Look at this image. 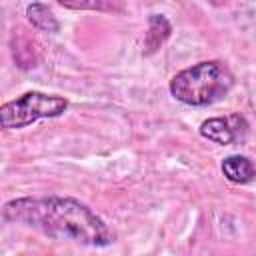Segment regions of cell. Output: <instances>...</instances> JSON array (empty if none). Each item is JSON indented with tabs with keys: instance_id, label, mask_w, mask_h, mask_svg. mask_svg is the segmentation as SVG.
Instances as JSON below:
<instances>
[{
	"instance_id": "6da1fadb",
	"label": "cell",
	"mask_w": 256,
	"mask_h": 256,
	"mask_svg": "<svg viewBox=\"0 0 256 256\" xmlns=\"http://www.w3.org/2000/svg\"><path fill=\"white\" fill-rule=\"evenodd\" d=\"M2 218L54 240H70L82 246H108L114 242L108 224L90 206L72 196L14 198L4 204Z\"/></svg>"
},
{
	"instance_id": "8992f818",
	"label": "cell",
	"mask_w": 256,
	"mask_h": 256,
	"mask_svg": "<svg viewBox=\"0 0 256 256\" xmlns=\"http://www.w3.org/2000/svg\"><path fill=\"white\" fill-rule=\"evenodd\" d=\"M222 174L232 182V184H248L254 178V164L250 158L240 156V154H230L222 160L220 164Z\"/></svg>"
},
{
	"instance_id": "7a4b0ae2",
	"label": "cell",
	"mask_w": 256,
	"mask_h": 256,
	"mask_svg": "<svg viewBox=\"0 0 256 256\" xmlns=\"http://www.w3.org/2000/svg\"><path fill=\"white\" fill-rule=\"evenodd\" d=\"M234 84L230 68L220 60L198 62L170 80V94L186 106H208L222 100Z\"/></svg>"
},
{
	"instance_id": "277c9868",
	"label": "cell",
	"mask_w": 256,
	"mask_h": 256,
	"mask_svg": "<svg viewBox=\"0 0 256 256\" xmlns=\"http://www.w3.org/2000/svg\"><path fill=\"white\" fill-rule=\"evenodd\" d=\"M200 136L210 140V142H216V144H222V146H228V144H234L238 140H242L248 132V122L244 116L240 114H230V116H216V118H208L200 124L198 128Z\"/></svg>"
},
{
	"instance_id": "ba28073f",
	"label": "cell",
	"mask_w": 256,
	"mask_h": 256,
	"mask_svg": "<svg viewBox=\"0 0 256 256\" xmlns=\"http://www.w3.org/2000/svg\"><path fill=\"white\" fill-rule=\"evenodd\" d=\"M56 2L70 10H104L106 8L102 0H56Z\"/></svg>"
},
{
	"instance_id": "52a82bcc",
	"label": "cell",
	"mask_w": 256,
	"mask_h": 256,
	"mask_svg": "<svg viewBox=\"0 0 256 256\" xmlns=\"http://www.w3.org/2000/svg\"><path fill=\"white\" fill-rule=\"evenodd\" d=\"M26 18L28 22L36 28V30H42V32H58L60 30V22L56 20V16L52 14V10L42 4V2H32L26 6Z\"/></svg>"
},
{
	"instance_id": "5b68a950",
	"label": "cell",
	"mask_w": 256,
	"mask_h": 256,
	"mask_svg": "<svg viewBox=\"0 0 256 256\" xmlns=\"http://www.w3.org/2000/svg\"><path fill=\"white\" fill-rule=\"evenodd\" d=\"M172 34V24L168 22L166 16L162 14H152L148 18V30L144 34V56H150L162 48V44L170 38Z\"/></svg>"
},
{
	"instance_id": "3957f363",
	"label": "cell",
	"mask_w": 256,
	"mask_h": 256,
	"mask_svg": "<svg viewBox=\"0 0 256 256\" xmlns=\"http://www.w3.org/2000/svg\"><path fill=\"white\" fill-rule=\"evenodd\" d=\"M68 110L64 96L44 92H24L22 96L0 106V130H18L42 118H58Z\"/></svg>"
}]
</instances>
